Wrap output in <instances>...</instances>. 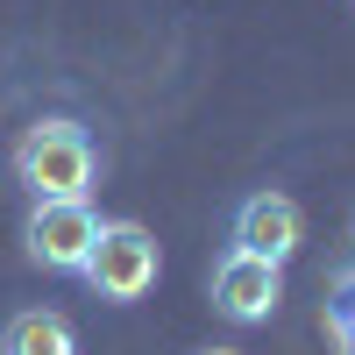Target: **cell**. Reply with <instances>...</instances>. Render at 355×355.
Listing matches in <instances>:
<instances>
[{
  "label": "cell",
  "mask_w": 355,
  "mask_h": 355,
  "mask_svg": "<svg viewBox=\"0 0 355 355\" xmlns=\"http://www.w3.org/2000/svg\"><path fill=\"white\" fill-rule=\"evenodd\" d=\"M348 227H355V220H348Z\"/></svg>",
  "instance_id": "9"
},
{
  "label": "cell",
  "mask_w": 355,
  "mask_h": 355,
  "mask_svg": "<svg viewBox=\"0 0 355 355\" xmlns=\"http://www.w3.org/2000/svg\"><path fill=\"white\" fill-rule=\"evenodd\" d=\"M206 306H214L227 327H263L277 306H284V263H263V256H242L227 249L206 277Z\"/></svg>",
  "instance_id": "5"
},
{
  "label": "cell",
  "mask_w": 355,
  "mask_h": 355,
  "mask_svg": "<svg viewBox=\"0 0 355 355\" xmlns=\"http://www.w3.org/2000/svg\"><path fill=\"white\" fill-rule=\"evenodd\" d=\"M0 355H78V327L57 306H21L0 327Z\"/></svg>",
  "instance_id": "6"
},
{
  "label": "cell",
  "mask_w": 355,
  "mask_h": 355,
  "mask_svg": "<svg viewBox=\"0 0 355 355\" xmlns=\"http://www.w3.org/2000/svg\"><path fill=\"white\" fill-rule=\"evenodd\" d=\"M100 214L93 199H28V220H21V256L36 270H57V277H78L85 256L100 242Z\"/></svg>",
  "instance_id": "3"
},
{
  "label": "cell",
  "mask_w": 355,
  "mask_h": 355,
  "mask_svg": "<svg viewBox=\"0 0 355 355\" xmlns=\"http://www.w3.org/2000/svg\"><path fill=\"white\" fill-rule=\"evenodd\" d=\"M306 242V214H299V199L277 192V185H256L234 199V214H227V249H242V256H263V263H291Z\"/></svg>",
  "instance_id": "4"
},
{
  "label": "cell",
  "mask_w": 355,
  "mask_h": 355,
  "mask_svg": "<svg viewBox=\"0 0 355 355\" xmlns=\"http://www.w3.org/2000/svg\"><path fill=\"white\" fill-rule=\"evenodd\" d=\"M8 171H15V185L28 199H85L100 185V142L71 114H43V121H28L15 135Z\"/></svg>",
  "instance_id": "1"
},
{
  "label": "cell",
  "mask_w": 355,
  "mask_h": 355,
  "mask_svg": "<svg viewBox=\"0 0 355 355\" xmlns=\"http://www.w3.org/2000/svg\"><path fill=\"white\" fill-rule=\"evenodd\" d=\"M199 355H242V348H199Z\"/></svg>",
  "instance_id": "8"
},
{
  "label": "cell",
  "mask_w": 355,
  "mask_h": 355,
  "mask_svg": "<svg viewBox=\"0 0 355 355\" xmlns=\"http://www.w3.org/2000/svg\"><path fill=\"white\" fill-rule=\"evenodd\" d=\"M78 277H85V291H93V299H107V306H135V299H150V291H157V277H164V249H157V234L142 227V220H107Z\"/></svg>",
  "instance_id": "2"
},
{
  "label": "cell",
  "mask_w": 355,
  "mask_h": 355,
  "mask_svg": "<svg viewBox=\"0 0 355 355\" xmlns=\"http://www.w3.org/2000/svg\"><path fill=\"white\" fill-rule=\"evenodd\" d=\"M327 334L341 355H355V256L327 270Z\"/></svg>",
  "instance_id": "7"
}]
</instances>
